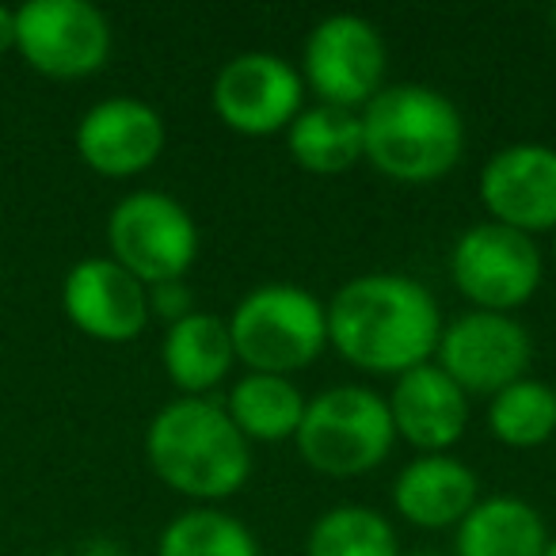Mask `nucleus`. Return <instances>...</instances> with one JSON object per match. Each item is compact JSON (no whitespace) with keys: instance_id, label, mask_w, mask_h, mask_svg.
<instances>
[{"instance_id":"dca6fc26","label":"nucleus","mask_w":556,"mask_h":556,"mask_svg":"<svg viewBox=\"0 0 556 556\" xmlns=\"http://www.w3.org/2000/svg\"><path fill=\"white\" fill-rule=\"evenodd\" d=\"M480 503V480L454 454H419L393 480V507L419 530H450Z\"/></svg>"},{"instance_id":"6ab92c4d","label":"nucleus","mask_w":556,"mask_h":556,"mask_svg":"<svg viewBox=\"0 0 556 556\" xmlns=\"http://www.w3.org/2000/svg\"><path fill=\"white\" fill-rule=\"evenodd\" d=\"M305 393L290 378L278 374H244L232 381L225 396V416L240 434L252 442H287L298 434L305 416Z\"/></svg>"},{"instance_id":"423d86ee","label":"nucleus","mask_w":556,"mask_h":556,"mask_svg":"<svg viewBox=\"0 0 556 556\" xmlns=\"http://www.w3.org/2000/svg\"><path fill=\"white\" fill-rule=\"evenodd\" d=\"M450 278L457 294L484 313H515L538 294L545 255L538 240L507 225L480 222L457 237L450 252Z\"/></svg>"},{"instance_id":"f3484780","label":"nucleus","mask_w":556,"mask_h":556,"mask_svg":"<svg viewBox=\"0 0 556 556\" xmlns=\"http://www.w3.org/2000/svg\"><path fill=\"white\" fill-rule=\"evenodd\" d=\"M161 363L168 381L184 396H206L229 378L232 363V340L229 325L214 313L194 309L191 317L168 325L161 343Z\"/></svg>"},{"instance_id":"0eeeda50","label":"nucleus","mask_w":556,"mask_h":556,"mask_svg":"<svg viewBox=\"0 0 556 556\" xmlns=\"http://www.w3.org/2000/svg\"><path fill=\"white\" fill-rule=\"evenodd\" d=\"M111 260L138 282L156 287L184 278L199 260V225L179 199L164 191H134L108 217Z\"/></svg>"},{"instance_id":"f257e3e1","label":"nucleus","mask_w":556,"mask_h":556,"mask_svg":"<svg viewBox=\"0 0 556 556\" xmlns=\"http://www.w3.org/2000/svg\"><path fill=\"white\" fill-rule=\"evenodd\" d=\"M328 343L355 370L401 378L434 363L442 336V309L419 278L396 270H370L343 282L325 302Z\"/></svg>"},{"instance_id":"c756f323","label":"nucleus","mask_w":556,"mask_h":556,"mask_svg":"<svg viewBox=\"0 0 556 556\" xmlns=\"http://www.w3.org/2000/svg\"><path fill=\"white\" fill-rule=\"evenodd\" d=\"M47 556H70V553H47Z\"/></svg>"},{"instance_id":"f03ea898","label":"nucleus","mask_w":556,"mask_h":556,"mask_svg":"<svg viewBox=\"0 0 556 556\" xmlns=\"http://www.w3.org/2000/svg\"><path fill=\"white\" fill-rule=\"evenodd\" d=\"M146 457L172 492L202 507L237 495L252 477V446L210 396L164 404L146 431Z\"/></svg>"},{"instance_id":"c85d7f7f","label":"nucleus","mask_w":556,"mask_h":556,"mask_svg":"<svg viewBox=\"0 0 556 556\" xmlns=\"http://www.w3.org/2000/svg\"><path fill=\"white\" fill-rule=\"evenodd\" d=\"M553 35H556V9H553Z\"/></svg>"},{"instance_id":"f8f14e48","label":"nucleus","mask_w":556,"mask_h":556,"mask_svg":"<svg viewBox=\"0 0 556 556\" xmlns=\"http://www.w3.org/2000/svg\"><path fill=\"white\" fill-rule=\"evenodd\" d=\"M480 206L488 222L526 237L556 229V149L515 141L492 153L480 168Z\"/></svg>"},{"instance_id":"9b49d317","label":"nucleus","mask_w":556,"mask_h":556,"mask_svg":"<svg viewBox=\"0 0 556 556\" xmlns=\"http://www.w3.org/2000/svg\"><path fill=\"white\" fill-rule=\"evenodd\" d=\"M533 340L507 313L469 309L442 325L434 366L465 389V396H495L510 381L526 378Z\"/></svg>"},{"instance_id":"6e6552de","label":"nucleus","mask_w":556,"mask_h":556,"mask_svg":"<svg viewBox=\"0 0 556 556\" xmlns=\"http://www.w3.org/2000/svg\"><path fill=\"white\" fill-rule=\"evenodd\" d=\"M386 39L366 16L336 12L309 31L302 50V80L320 103L363 111L386 88Z\"/></svg>"},{"instance_id":"393cba45","label":"nucleus","mask_w":556,"mask_h":556,"mask_svg":"<svg viewBox=\"0 0 556 556\" xmlns=\"http://www.w3.org/2000/svg\"><path fill=\"white\" fill-rule=\"evenodd\" d=\"M16 47V12L0 9V54Z\"/></svg>"},{"instance_id":"5701e85b","label":"nucleus","mask_w":556,"mask_h":556,"mask_svg":"<svg viewBox=\"0 0 556 556\" xmlns=\"http://www.w3.org/2000/svg\"><path fill=\"white\" fill-rule=\"evenodd\" d=\"M156 556H260V541L229 510L191 507L161 530Z\"/></svg>"},{"instance_id":"7c9ffc66","label":"nucleus","mask_w":556,"mask_h":556,"mask_svg":"<svg viewBox=\"0 0 556 556\" xmlns=\"http://www.w3.org/2000/svg\"><path fill=\"white\" fill-rule=\"evenodd\" d=\"M553 396H556V386H553Z\"/></svg>"},{"instance_id":"b1692460","label":"nucleus","mask_w":556,"mask_h":556,"mask_svg":"<svg viewBox=\"0 0 556 556\" xmlns=\"http://www.w3.org/2000/svg\"><path fill=\"white\" fill-rule=\"evenodd\" d=\"M146 290H149V317H161L168 325H176V320L194 313V294L184 278H168V282H156V287Z\"/></svg>"},{"instance_id":"aec40b11","label":"nucleus","mask_w":556,"mask_h":556,"mask_svg":"<svg viewBox=\"0 0 556 556\" xmlns=\"http://www.w3.org/2000/svg\"><path fill=\"white\" fill-rule=\"evenodd\" d=\"M287 153L313 176H340L363 161V118L332 103L302 108L287 130Z\"/></svg>"},{"instance_id":"20e7f679","label":"nucleus","mask_w":556,"mask_h":556,"mask_svg":"<svg viewBox=\"0 0 556 556\" xmlns=\"http://www.w3.org/2000/svg\"><path fill=\"white\" fill-rule=\"evenodd\" d=\"M229 325L232 355L248 374H302L328 348V313L317 294L290 282H267L237 302Z\"/></svg>"},{"instance_id":"412c9836","label":"nucleus","mask_w":556,"mask_h":556,"mask_svg":"<svg viewBox=\"0 0 556 556\" xmlns=\"http://www.w3.org/2000/svg\"><path fill=\"white\" fill-rule=\"evenodd\" d=\"M488 434L510 450L545 446L556 434L553 386L538 378H518L495 396H488Z\"/></svg>"},{"instance_id":"4be33fe9","label":"nucleus","mask_w":556,"mask_h":556,"mask_svg":"<svg viewBox=\"0 0 556 556\" xmlns=\"http://www.w3.org/2000/svg\"><path fill=\"white\" fill-rule=\"evenodd\" d=\"M305 556H401V538L381 510L340 503L313 522Z\"/></svg>"},{"instance_id":"2eb2a0df","label":"nucleus","mask_w":556,"mask_h":556,"mask_svg":"<svg viewBox=\"0 0 556 556\" xmlns=\"http://www.w3.org/2000/svg\"><path fill=\"white\" fill-rule=\"evenodd\" d=\"M386 404L396 439L416 446L419 454H450L469 427V396L434 363L401 374Z\"/></svg>"},{"instance_id":"bb28decb","label":"nucleus","mask_w":556,"mask_h":556,"mask_svg":"<svg viewBox=\"0 0 556 556\" xmlns=\"http://www.w3.org/2000/svg\"><path fill=\"white\" fill-rule=\"evenodd\" d=\"M548 252H553V263H556V229H553V244H548Z\"/></svg>"},{"instance_id":"cd10ccee","label":"nucleus","mask_w":556,"mask_h":556,"mask_svg":"<svg viewBox=\"0 0 556 556\" xmlns=\"http://www.w3.org/2000/svg\"><path fill=\"white\" fill-rule=\"evenodd\" d=\"M412 556H442V553H412Z\"/></svg>"},{"instance_id":"a878e982","label":"nucleus","mask_w":556,"mask_h":556,"mask_svg":"<svg viewBox=\"0 0 556 556\" xmlns=\"http://www.w3.org/2000/svg\"><path fill=\"white\" fill-rule=\"evenodd\" d=\"M541 556H556V538H548V545H545V553Z\"/></svg>"},{"instance_id":"39448f33","label":"nucleus","mask_w":556,"mask_h":556,"mask_svg":"<svg viewBox=\"0 0 556 556\" xmlns=\"http://www.w3.org/2000/svg\"><path fill=\"white\" fill-rule=\"evenodd\" d=\"M298 454L325 477H363L393 454V416L386 396L366 386H332L305 404L294 434Z\"/></svg>"},{"instance_id":"1a4fd4ad","label":"nucleus","mask_w":556,"mask_h":556,"mask_svg":"<svg viewBox=\"0 0 556 556\" xmlns=\"http://www.w3.org/2000/svg\"><path fill=\"white\" fill-rule=\"evenodd\" d=\"M302 73L270 50H244L229 58L210 85V108L217 123L244 138L287 134L290 123L302 115Z\"/></svg>"},{"instance_id":"4468645a","label":"nucleus","mask_w":556,"mask_h":556,"mask_svg":"<svg viewBox=\"0 0 556 556\" xmlns=\"http://www.w3.org/2000/svg\"><path fill=\"white\" fill-rule=\"evenodd\" d=\"M164 141H168V130H164L161 111L149 108L146 100H134V96L100 100L77 123L80 161L111 179H126L153 168L164 153Z\"/></svg>"},{"instance_id":"7ed1b4c3","label":"nucleus","mask_w":556,"mask_h":556,"mask_svg":"<svg viewBox=\"0 0 556 556\" xmlns=\"http://www.w3.org/2000/svg\"><path fill=\"white\" fill-rule=\"evenodd\" d=\"M363 161L393 184H434L465 153V118L431 85H389L358 111Z\"/></svg>"},{"instance_id":"ddd939ff","label":"nucleus","mask_w":556,"mask_h":556,"mask_svg":"<svg viewBox=\"0 0 556 556\" xmlns=\"http://www.w3.org/2000/svg\"><path fill=\"white\" fill-rule=\"evenodd\" d=\"M65 317L85 336L100 343H130L149 325V290L146 282L118 267L115 260H80L62 282Z\"/></svg>"},{"instance_id":"a211bd4d","label":"nucleus","mask_w":556,"mask_h":556,"mask_svg":"<svg viewBox=\"0 0 556 556\" xmlns=\"http://www.w3.org/2000/svg\"><path fill=\"white\" fill-rule=\"evenodd\" d=\"M548 545L545 518L518 495H488L457 522V556H541Z\"/></svg>"},{"instance_id":"9d476101","label":"nucleus","mask_w":556,"mask_h":556,"mask_svg":"<svg viewBox=\"0 0 556 556\" xmlns=\"http://www.w3.org/2000/svg\"><path fill=\"white\" fill-rule=\"evenodd\" d=\"M16 50L42 77H92L111 58V24L88 0H31L16 9Z\"/></svg>"}]
</instances>
